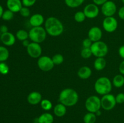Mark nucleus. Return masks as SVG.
Wrapping results in <instances>:
<instances>
[{
	"mask_svg": "<svg viewBox=\"0 0 124 123\" xmlns=\"http://www.w3.org/2000/svg\"><path fill=\"white\" fill-rule=\"evenodd\" d=\"M93 42L89 38H86L82 41V46L83 48H90Z\"/></svg>",
	"mask_w": 124,
	"mask_h": 123,
	"instance_id": "c9c22d12",
	"label": "nucleus"
},
{
	"mask_svg": "<svg viewBox=\"0 0 124 123\" xmlns=\"http://www.w3.org/2000/svg\"><path fill=\"white\" fill-rule=\"evenodd\" d=\"M0 39L4 45L10 47L15 44L16 41V37L12 33L7 32L1 34L0 36Z\"/></svg>",
	"mask_w": 124,
	"mask_h": 123,
	"instance_id": "4468645a",
	"label": "nucleus"
},
{
	"mask_svg": "<svg viewBox=\"0 0 124 123\" xmlns=\"http://www.w3.org/2000/svg\"><path fill=\"white\" fill-rule=\"evenodd\" d=\"M119 71L121 74L124 75V60L120 63L119 66Z\"/></svg>",
	"mask_w": 124,
	"mask_h": 123,
	"instance_id": "ea45409f",
	"label": "nucleus"
},
{
	"mask_svg": "<svg viewBox=\"0 0 124 123\" xmlns=\"http://www.w3.org/2000/svg\"><path fill=\"white\" fill-rule=\"evenodd\" d=\"M96 117L97 116L94 113L88 112L84 116V123H95L96 121Z\"/></svg>",
	"mask_w": 124,
	"mask_h": 123,
	"instance_id": "393cba45",
	"label": "nucleus"
},
{
	"mask_svg": "<svg viewBox=\"0 0 124 123\" xmlns=\"http://www.w3.org/2000/svg\"><path fill=\"white\" fill-rule=\"evenodd\" d=\"M83 12L86 18L88 19H94L99 15V8L98 6L95 4H88L84 7Z\"/></svg>",
	"mask_w": 124,
	"mask_h": 123,
	"instance_id": "f8f14e48",
	"label": "nucleus"
},
{
	"mask_svg": "<svg viewBox=\"0 0 124 123\" xmlns=\"http://www.w3.org/2000/svg\"><path fill=\"white\" fill-rule=\"evenodd\" d=\"M27 52L29 56L33 59H38L42 54V48L39 43L30 42L26 48Z\"/></svg>",
	"mask_w": 124,
	"mask_h": 123,
	"instance_id": "9b49d317",
	"label": "nucleus"
},
{
	"mask_svg": "<svg viewBox=\"0 0 124 123\" xmlns=\"http://www.w3.org/2000/svg\"><path fill=\"white\" fill-rule=\"evenodd\" d=\"M9 51L3 46H0V62H4L8 59Z\"/></svg>",
	"mask_w": 124,
	"mask_h": 123,
	"instance_id": "b1692460",
	"label": "nucleus"
},
{
	"mask_svg": "<svg viewBox=\"0 0 124 123\" xmlns=\"http://www.w3.org/2000/svg\"><path fill=\"white\" fill-rule=\"evenodd\" d=\"M38 123V122H36V121H35V122H33V123Z\"/></svg>",
	"mask_w": 124,
	"mask_h": 123,
	"instance_id": "49530a36",
	"label": "nucleus"
},
{
	"mask_svg": "<svg viewBox=\"0 0 124 123\" xmlns=\"http://www.w3.org/2000/svg\"><path fill=\"white\" fill-rule=\"evenodd\" d=\"M44 28L50 36L56 37L63 33L64 25L59 19L56 17L51 16L47 18L44 23Z\"/></svg>",
	"mask_w": 124,
	"mask_h": 123,
	"instance_id": "f257e3e1",
	"label": "nucleus"
},
{
	"mask_svg": "<svg viewBox=\"0 0 124 123\" xmlns=\"http://www.w3.org/2000/svg\"><path fill=\"white\" fill-rule=\"evenodd\" d=\"M21 1L23 6L27 7H30L36 3V0H21Z\"/></svg>",
	"mask_w": 124,
	"mask_h": 123,
	"instance_id": "72a5a7b5",
	"label": "nucleus"
},
{
	"mask_svg": "<svg viewBox=\"0 0 124 123\" xmlns=\"http://www.w3.org/2000/svg\"><path fill=\"white\" fill-rule=\"evenodd\" d=\"M3 12H4L3 7L0 5V18H2V14H3Z\"/></svg>",
	"mask_w": 124,
	"mask_h": 123,
	"instance_id": "37998d69",
	"label": "nucleus"
},
{
	"mask_svg": "<svg viewBox=\"0 0 124 123\" xmlns=\"http://www.w3.org/2000/svg\"><path fill=\"white\" fill-rule=\"evenodd\" d=\"M95 114H96V116H100L101 115V110H98V112H96Z\"/></svg>",
	"mask_w": 124,
	"mask_h": 123,
	"instance_id": "c03bdc74",
	"label": "nucleus"
},
{
	"mask_svg": "<svg viewBox=\"0 0 124 123\" xmlns=\"http://www.w3.org/2000/svg\"><path fill=\"white\" fill-rule=\"evenodd\" d=\"M65 4L70 8H77L84 2L85 0H64Z\"/></svg>",
	"mask_w": 124,
	"mask_h": 123,
	"instance_id": "5701e85b",
	"label": "nucleus"
},
{
	"mask_svg": "<svg viewBox=\"0 0 124 123\" xmlns=\"http://www.w3.org/2000/svg\"><path fill=\"white\" fill-rule=\"evenodd\" d=\"M90 49L92 54L96 57H104L108 52L107 45L101 41L93 42Z\"/></svg>",
	"mask_w": 124,
	"mask_h": 123,
	"instance_id": "39448f33",
	"label": "nucleus"
},
{
	"mask_svg": "<svg viewBox=\"0 0 124 123\" xmlns=\"http://www.w3.org/2000/svg\"><path fill=\"white\" fill-rule=\"evenodd\" d=\"M102 27L105 31L108 33H113L118 27L117 20L115 17H105L102 22Z\"/></svg>",
	"mask_w": 124,
	"mask_h": 123,
	"instance_id": "1a4fd4ad",
	"label": "nucleus"
},
{
	"mask_svg": "<svg viewBox=\"0 0 124 123\" xmlns=\"http://www.w3.org/2000/svg\"><path fill=\"white\" fill-rule=\"evenodd\" d=\"M16 37L21 41H24L28 39L29 37V32L25 30H19L16 33Z\"/></svg>",
	"mask_w": 124,
	"mask_h": 123,
	"instance_id": "a878e982",
	"label": "nucleus"
},
{
	"mask_svg": "<svg viewBox=\"0 0 124 123\" xmlns=\"http://www.w3.org/2000/svg\"><path fill=\"white\" fill-rule=\"evenodd\" d=\"M42 100V95L37 91H33L30 92L28 95L27 100L28 102L31 105H36L40 103Z\"/></svg>",
	"mask_w": 124,
	"mask_h": 123,
	"instance_id": "f3484780",
	"label": "nucleus"
},
{
	"mask_svg": "<svg viewBox=\"0 0 124 123\" xmlns=\"http://www.w3.org/2000/svg\"><path fill=\"white\" fill-rule=\"evenodd\" d=\"M107 61L104 57H96L94 62V68L97 71H102L105 68Z\"/></svg>",
	"mask_w": 124,
	"mask_h": 123,
	"instance_id": "412c9836",
	"label": "nucleus"
},
{
	"mask_svg": "<svg viewBox=\"0 0 124 123\" xmlns=\"http://www.w3.org/2000/svg\"><path fill=\"white\" fill-rule=\"evenodd\" d=\"M101 6V12L105 17L113 16L117 12V6L112 1H107Z\"/></svg>",
	"mask_w": 124,
	"mask_h": 123,
	"instance_id": "9d476101",
	"label": "nucleus"
},
{
	"mask_svg": "<svg viewBox=\"0 0 124 123\" xmlns=\"http://www.w3.org/2000/svg\"><path fill=\"white\" fill-rule=\"evenodd\" d=\"M112 84L117 88H121L124 85V76L121 74H117L113 77Z\"/></svg>",
	"mask_w": 124,
	"mask_h": 123,
	"instance_id": "4be33fe9",
	"label": "nucleus"
},
{
	"mask_svg": "<svg viewBox=\"0 0 124 123\" xmlns=\"http://www.w3.org/2000/svg\"><path fill=\"white\" fill-rule=\"evenodd\" d=\"M53 112L54 114L58 117H62L66 114L67 107L65 105L62 104L59 102L53 108Z\"/></svg>",
	"mask_w": 124,
	"mask_h": 123,
	"instance_id": "6ab92c4d",
	"label": "nucleus"
},
{
	"mask_svg": "<svg viewBox=\"0 0 124 123\" xmlns=\"http://www.w3.org/2000/svg\"><path fill=\"white\" fill-rule=\"evenodd\" d=\"M85 107L88 112L94 113L98 112L101 108V100L96 95H92L86 100Z\"/></svg>",
	"mask_w": 124,
	"mask_h": 123,
	"instance_id": "423d86ee",
	"label": "nucleus"
},
{
	"mask_svg": "<svg viewBox=\"0 0 124 123\" xmlns=\"http://www.w3.org/2000/svg\"><path fill=\"white\" fill-rule=\"evenodd\" d=\"M6 5L7 8L14 13L19 12L23 7L21 0H7Z\"/></svg>",
	"mask_w": 124,
	"mask_h": 123,
	"instance_id": "dca6fc26",
	"label": "nucleus"
},
{
	"mask_svg": "<svg viewBox=\"0 0 124 123\" xmlns=\"http://www.w3.org/2000/svg\"><path fill=\"white\" fill-rule=\"evenodd\" d=\"M40 104H41V108L46 111L50 110L53 107L52 102L47 99H42Z\"/></svg>",
	"mask_w": 124,
	"mask_h": 123,
	"instance_id": "bb28decb",
	"label": "nucleus"
},
{
	"mask_svg": "<svg viewBox=\"0 0 124 123\" xmlns=\"http://www.w3.org/2000/svg\"><path fill=\"white\" fill-rule=\"evenodd\" d=\"M86 18H86L84 13L82 11H79V12H76L75 15H74V19H75V21L79 23L84 22Z\"/></svg>",
	"mask_w": 124,
	"mask_h": 123,
	"instance_id": "cd10ccee",
	"label": "nucleus"
},
{
	"mask_svg": "<svg viewBox=\"0 0 124 123\" xmlns=\"http://www.w3.org/2000/svg\"><path fill=\"white\" fill-rule=\"evenodd\" d=\"M9 72V67L5 62H0V74L6 75Z\"/></svg>",
	"mask_w": 124,
	"mask_h": 123,
	"instance_id": "2f4dec72",
	"label": "nucleus"
},
{
	"mask_svg": "<svg viewBox=\"0 0 124 123\" xmlns=\"http://www.w3.org/2000/svg\"><path fill=\"white\" fill-rule=\"evenodd\" d=\"M92 55L93 54L90 48H83L81 51V55L84 59H89Z\"/></svg>",
	"mask_w": 124,
	"mask_h": 123,
	"instance_id": "7c9ffc66",
	"label": "nucleus"
},
{
	"mask_svg": "<svg viewBox=\"0 0 124 123\" xmlns=\"http://www.w3.org/2000/svg\"><path fill=\"white\" fill-rule=\"evenodd\" d=\"M116 102L118 104H122L124 102V93H119L115 96Z\"/></svg>",
	"mask_w": 124,
	"mask_h": 123,
	"instance_id": "f704fd0d",
	"label": "nucleus"
},
{
	"mask_svg": "<svg viewBox=\"0 0 124 123\" xmlns=\"http://www.w3.org/2000/svg\"><path fill=\"white\" fill-rule=\"evenodd\" d=\"M47 34L46 30L42 26L32 27L29 31V39L33 42L39 44L46 40Z\"/></svg>",
	"mask_w": 124,
	"mask_h": 123,
	"instance_id": "20e7f679",
	"label": "nucleus"
},
{
	"mask_svg": "<svg viewBox=\"0 0 124 123\" xmlns=\"http://www.w3.org/2000/svg\"><path fill=\"white\" fill-rule=\"evenodd\" d=\"M54 65H59L64 62V56L61 54H56L52 57Z\"/></svg>",
	"mask_w": 124,
	"mask_h": 123,
	"instance_id": "c85d7f7f",
	"label": "nucleus"
},
{
	"mask_svg": "<svg viewBox=\"0 0 124 123\" xmlns=\"http://www.w3.org/2000/svg\"><path fill=\"white\" fill-rule=\"evenodd\" d=\"M113 84L108 78L101 77L98 78L94 83V90L99 95H104L110 94L112 90Z\"/></svg>",
	"mask_w": 124,
	"mask_h": 123,
	"instance_id": "7ed1b4c3",
	"label": "nucleus"
},
{
	"mask_svg": "<svg viewBox=\"0 0 124 123\" xmlns=\"http://www.w3.org/2000/svg\"><path fill=\"white\" fill-rule=\"evenodd\" d=\"M14 17V13L12 11H10V10L7 9L6 10L4 11L3 14L2 15V19L4 20H10Z\"/></svg>",
	"mask_w": 124,
	"mask_h": 123,
	"instance_id": "c756f323",
	"label": "nucleus"
},
{
	"mask_svg": "<svg viewBox=\"0 0 124 123\" xmlns=\"http://www.w3.org/2000/svg\"><path fill=\"white\" fill-rule=\"evenodd\" d=\"M118 16L120 19L124 20V6L121 7L118 10Z\"/></svg>",
	"mask_w": 124,
	"mask_h": 123,
	"instance_id": "e433bc0d",
	"label": "nucleus"
},
{
	"mask_svg": "<svg viewBox=\"0 0 124 123\" xmlns=\"http://www.w3.org/2000/svg\"><path fill=\"white\" fill-rule=\"evenodd\" d=\"M19 13H20V14L22 16L27 18V17H29L30 15V10L29 8V7L23 6L21 8V9L20 10V11H19Z\"/></svg>",
	"mask_w": 124,
	"mask_h": 123,
	"instance_id": "473e14b6",
	"label": "nucleus"
},
{
	"mask_svg": "<svg viewBox=\"0 0 124 123\" xmlns=\"http://www.w3.org/2000/svg\"><path fill=\"white\" fill-rule=\"evenodd\" d=\"M44 23V18L39 13H35L31 16L29 19V24L32 27H41Z\"/></svg>",
	"mask_w": 124,
	"mask_h": 123,
	"instance_id": "2eb2a0df",
	"label": "nucleus"
},
{
	"mask_svg": "<svg viewBox=\"0 0 124 123\" xmlns=\"http://www.w3.org/2000/svg\"><path fill=\"white\" fill-rule=\"evenodd\" d=\"M108 0H93V3L95 4L97 6H102Z\"/></svg>",
	"mask_w": 124,
	"mask_h": 123,
	"instance_id": "4c0bfd02",
	"label": "nucleus"
},
{
	"mask_svg": "<svg viewBox=\"0 0 124 123\" xmlns=\"http://www.w3.org/2000/svg\"><path fill=\"white\" fill-rule=\"evenodd\" d=\"M30 41H29L28 39L25 40V41H24L22 42V44H23V45L24 46V47H25V48H27V47L29 46V45L30 44Z\"/></svg>",
	"mask_w": 124,
	"mask_h": 123,
	"instance_id": "79ce46f5",
	"label": "nucleus"
},
{
	"mask_svg": "<svg viewBox=\"0 0 124 123\" xmlns=\"http://www.w3.org/2000/svg\"><path fill=\"white\" fill-rule=\"evenodd\" d=\"M54 121L53 116L51 113L46 112L41 114L38 118L37 121L38 123H53Z\"/></svg>",
	"mask_w": 124,
	"mask_h": 123,
	"instance_id": "aec40b11",
	"label": "nucleus"
},
{
	"mask_svg": "<svg viewBox=\"0 0 124 123\" xmlns=\"http://www.w3.org/2000/svg\"><path fill=\"white\" fill-rule=\"evenodd\" d=\"M78 100V94L72 88H65L59 94V102L65 105L66 107L74 106L77 104Z\"/></svg>",
	"mask_w": 124,
	"mask_h": 123,
	"instance_id": "f03ea898",
	"label": "nucleus"
},
{
	"mask_svg": "<svg viewBox=\"0 0 124 123\" xmlns=\"http://www.w3.org/2000/svg\"><path fill=\"white\" fill-rule=\"evenodd\" d=\"M92 71L90 68L87 66H84L79 69L77 74L80 78L85 80L90 78L92 75Z\"/></svg>",
	"mask_w": 124,
	"mask_h": 123,
	"instance_id": "a211bd4d",
	"label": "nucleus"
},
{
	"mask_svg": "<svg viewBox=\"0 0 124 123\" xmlns=\"http://www.w3.org/2000/svg\"><path fill=\"white\" fill-rule=\"evenodd\" d=\"M118 53L120 57L124 60V45H122L121 47H120V48H119Z\"/></svg>",
	"mask_w": 124,
	"mask_h": 123,
	"instance_id": "58836bf2",
	"label": "nucleus"
},
{
	"mask_svg": "<svg viewBox=\"0 0 124 123\" xmlns=\"http://www.w3.org/2000/svg\"><path fill=\"white\" fill-rule=\"evenodd\" d=\"M102 36V31L98 27H93L88 32V37L93 42L101 41Z\"/></svg>",
	"mask_w": 124,
	"mask_h": 123,
	"instance_id": "ddd939ff",
	"label": "nucleus"
},
{
	"mask_svg": "<svg viewBox=\"0 0 124 123\" xmlns=\"http://www.w3.org/2000/svg\"><path fill=\"white\" fill-rule=\"evenodd\" d=\"M122 3L124 4V0H122Z\"/></svg>",
	"mask_w": 124,
	"mask_h": 123,
	"instance_id": "a18cd8bd",
	"label": "nucleus"
},
{
	"mask_svg": "<svg viewBox=\"0 0 124 123\" xmlns=\"http://www.w3.org/2000/svg\"><path fill=\"white\" fill-rule=\"evenodd\" d=\"M0 32L1 33V34L8 32V27L5 25H2L1 26H0Z\"/></svg>",
	"mask_w": 124,
	"mask_h": 123,
	"instance_id": "a19ab883",
	"label": "nucleus"
},
{
	"mask_svg": "<svg viewBox=\"0 0 124 123\" xmlns=\"http://www.w3.org/2000/svg\"><path fill=\"white\" fill-rule=\"evenodd\" d=\"M101 100V107L107 111L113 109L117 104L115 96L110 93L102 95Z\"/></svg>",
	"mask_w": 124,
	"mask_h": 123,
	"instance_id": "0eeeda50",
	"label": "nucleus"
},
{
	"mask_svg": "<svg viewBox=\"0 0 124 123\" xmlns=\"http://www.w3.org/2000/svg\"><path fill=\"white\" fill-rule=\"evenodd\" d=\"M37 64L39 68L44 72L51 71L54 66L52 58L47 55H42L38 58Z\"/></svg>",
	"mask_w": 124,
	"mask_h": 123,
	"instance_id": "6e6552de",
	"label": "nucleus"
},
{
	"mask_svg": "<svg viewBox=\"0 0 124 123\" xmlns=\"http://www.w3.org/2000/svg\"></svg>",
	"mask_w": 124,
	"mask_h": 123,
	"instance_id": "de8ad7c7",
	"label": "nucleus"
}]
</instances>
